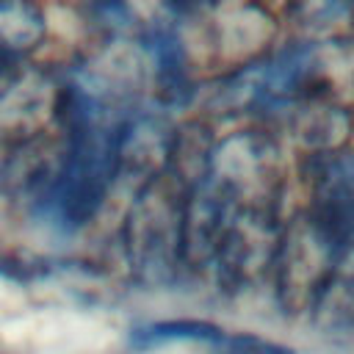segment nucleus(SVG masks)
<instances>
[{"instance_id": "f257e3e1", "label": "nucleus", "mask_w": 354, "mask_h": 354, "mask_svg": "<svg viewBox=\"0 0 354 354\" xmlns=\"http://www.w3.org/2000/svg\"><path fill=\"white\" fill-rule=\"evenodd\" d=\"M227 329L210 324V321H196V318H174V321H152L130 332V346L149 351L160 346H174V343H196L207 348H218L224 340Z\"/></svg>"}]
</instances>
